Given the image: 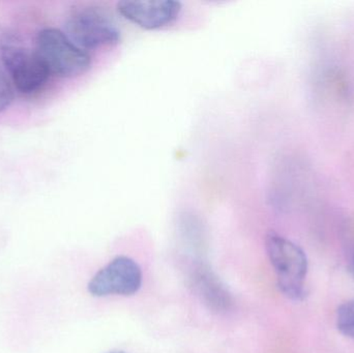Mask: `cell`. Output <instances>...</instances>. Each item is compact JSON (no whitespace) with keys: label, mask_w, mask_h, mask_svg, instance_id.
<instances>
[{"label":"cell","mask_w":354,"mask_h":353,"mask_svg":"<svg viewBox=\"0 0 354 353\" xmlns=\"http://www.w3.org/2000/svg\"><path fill=\"white\" fill-rule=\"evenodd\" d=\"M266 246L282 294L292 300H304L308 259L303 249L274 232L266 236Z\"/></svg>","instance_id":"cell-1"},{"label":"cell","mask_w":354,"mask_h":353,"mask_svg":"<svg viewBox=\"0 0 354 353\" xmlns=\"http://www.w3.org/2000/svg\"><path fill=\"white\" fill-rule=\"evenodd\" d=\"M37 53L47 66L50 75L74 78L91 68V58L64 31L46 28L37 35Z\"/></svg>","instance_id":"cell-2"},{"label":"cell","mask_w":354,"mask_h":353,"mask_svg":"<svg viewBox=\"0 0 354 353\" xmlns=\"http://www.w3.org/2000/svg\"><path fill=\"white\" fill-rule=\"evenodd\" d=\"M66 35L81 49H95L120 43V30L113 19L97 6H82L66 19Z\"/></svg>","instance_id":"cell-3"},{"label":"cell","mask_w":354,"mask_h":353,"mask_svg":"<svg viewBox=\"0 0 354 353\" xmlns=\"http://www.w3.org/2000/svg\"><path fill=\"white\" fill-rule=\"evenodd\" d=\"M0 56L15 87L21 93H35L47 82L50 73L39 54L27 49L16 37H2Z\"/></svg>","instance_id":"cell-4"},{"label":"cell","mask_w":354,"mask_h":353,"mask_svg":"<svg viewBox=\"0 0 354 353\" xmlns=\"http://www.w3.org/2000/svg\"><path fill=\"white\" fill-rule=\"evenodd\" d=\"M142 285V271L130 257L118 256L100 269L89 281L88 292L97 298L134 296Z\"/></svg>","instance_id":"cell-5"},{"label":"cell","mask_w":354,"mask_h":353,"mask_svg":"<svg viewBox=\"0 0 354 353\" xmlns=\"http://www.w3.org/2000/svg\"><path fill=\"white\" fill-rule=\"evenodd\" d=\"M116 8L118 12L127 20L141 28L153 30L174 22L180 12L181 3L174 0H124L118 2Z\"/></svg>","instance_id":"cell-6"},{"label":"cell","mask_w":354,"mask_h":353,"mask_svg":"<svg viewBox=\"0 0 354 353\" xmlns=\"http://www.w3.org/2000/svg\"><path fill=\"white\" fill-rule=\"evenodd\" d=\"M194 276V287L206 305L214 311L228 310L231 305L230 294L208 269L199 267Z\"/></svg>","instance_id":"cell-7"},{"label":"cell","mask_w":354,"mask_h":353,"mask_svg":"<svg viewBox=\"0 0 354 353\" xmlns=\"http://www.w3.org/2000/svg\"><path fill=\"white\" fill-rule=\"evenodd\" d=\"M337 327L345 337L354 339V300L345 303L338 309Z\"/></svg>","instance_id":"cell-8"},{"label":"cell","mask_w":354,"mask_h":353,"mask_svg":"<svg viewBox=\"0 0 354 353\" xmlns=\"http://www.w3.org/2000/svg\"><path fill=\"white\" fill-rule=\"evenodd\" d=\"M14 99L12 87L8 81V77L0 68V112L4 111Z\"/></svg>","instance_id":"cell-9"},{"label":"cell","mask_w":354,"mask_h":353,"mask_svg":"<svg viewBox=\"0 0 354 353\" xmlns=\"http://www.w3.org/2000/svg\"><path fill=\"white\" fill-rule=\"evenodd\" d=\"M351 271H353V275H354V253L353 255V258H351Z\"/></svg>","instance_id":"cell-10"},{"label":"cell","mask_w":354,"mask_h":353,"mask_svg":"<svg viewBox=\"0 0 354 353\" xmlns=\"http://www.w3.org/2000/svg\"><path fill=\"white\" fill-rule=\"evenodd\" d=\"M108 353H127V352H108Z\"/></svg>","instance_id":"cell-11"}]
</instances>
